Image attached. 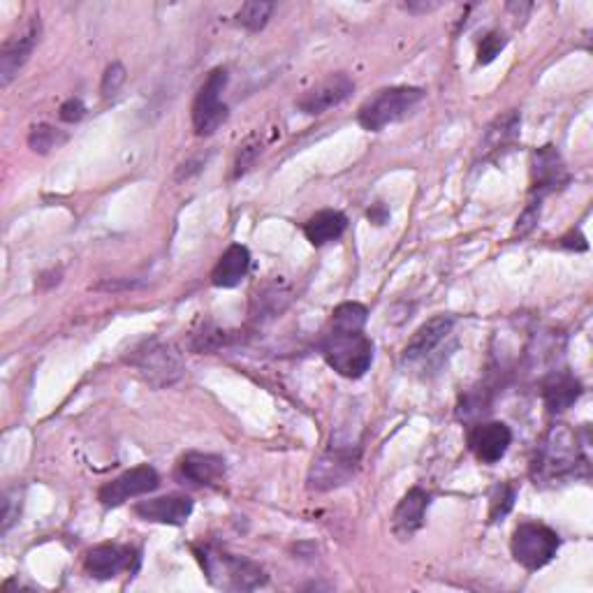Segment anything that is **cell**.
I'll return each mask as SVG.
<instances>
[{"label": "cell", "instance_id": "2e32d148", "mask_svg": "<svg viewBox=\"0 0 593 593\" xmlns=\"http://www.w3.org/2000/svg\"><path fill=\"white\" fill-rule=\"evenodd\" d=\"M40 40V21L33 19L31 24L26 26L24 33H19L17 38H12L3 47V54H0V84L10 86L14 77L19 75V70L24 68L28 56L33 54L35 45Z\"/></svg>", "mask_w": 593, "mask_h": 593}, {"label": "cell", "instance_id": "277c9868", "mask_svg": "<svg viewBox=\"0 0 593 593\" xmlns=\"http://www.w3.org/2000/svg\"><path fill=\"white\" fill-rule=\"evenodd\" d=\"M195 554L204 570V575H207L209 582L218 589L251 591L262 587V584H267L265 568L258 566V563L241 559V556L216 552V549L211 547L195 549Z\"/></svg>", "mask_w": 593, "mask_h": 593}, {"label": "cell", "instance_id": "e575fe53", "mask_svg": "<svg viewBox=\"0 0 593 593\" xmlns=\"http://www.w3.org/2000/svg\"><path fill=\"white\" fill-rule=\"evenodd\" d=\"M408 12L413 14H427V12H434L441 7V3H427V0H411V3L404 5Z\"/></svg>", "mask_w": 593, "mask_h": 593}, {"label": "cell", "instance_id": "7a4b0ae2", "mask_svg": "<svg viewBox=\"0 0 593 593\" xmlns=\"http://www.w3.org/2000/svg\"><path fill=\"white\" fill-rule=\"evenodd\" d=\"M126 364L133 366L139 373V378L146 385L156 387V390L174 385L183 376V371H186L183 369L181 353L174 348V343L158 339V336L139 341L137 346L130 348L126 355Z\"/></svg>", "mask_w": 593, "mask_h": 593}, {"label": "cell", "instance_id": "d6986e66", "mask_svg": "<svg viewBox=\"0 0 593 593\" xmlns=\"http://www.w3.org/2000/svg\"><path fill=\"white\" fill-rule=\"evenodd\" d=\"M248 267H251V253H248V248L241 244H232L228 251L221 255L214 272H211V283H214L216 288H234V285L244 281Z\"/></svg>", "mask_w": 593, "mask_h": 593}, {"label": "cell", "instance_id": "d590c367", "mask_svg": "<svg viewBox=\"0 0 593 593\" xmlns=\"http://www.w3.org/2000/svg\"><path fill=\"white\" fill-rule=\"evenodd\" d=\"M387 218H390V211L385 209V204H373L369 209V221L373 225H385Z\"/></svg>", "mask_w": 593, "mask_h": 593}, {"label": "cell", "instance_id": "9c48e42d", "mask_svg": "<svg viewBox=\"0 0 593 593\" xmlns=\"http://www.w3.org/2000/svg\"><path fill=\"white\" fill-rule=\"evenodd\" d=\"M570 174L568 167L563 163L561 153L556 151V146L547 144L543 149L533 153L531 165V200L543 202L547 195L556 193L563 186H568Z\"/></svg>", "mask_w": 593, "mask_h": 593}, {"label": "cell", "instance_id": "30bf717a", "mask_svg": "<svg viewBox=\"0 0 593 593\" xmlns=\"http://www.w3.org/2000/svg\"><path fill=\"white\" fill-rule=\"evenodd\" d=\"M160 478L153 466H135L126 471L119 478L107 482V485L100 487L98 499L105 508H116V505H123L130 499H137V496H144L158 489Z\"/></svg>", "mask_w": 593, "mask_h": 593}, {"label": "cell", "instance_id": "ffe728a7", "mask_svg": "<svg viewBox=\"0 0 593 593\" xmlns=\"http://www.w3.org/2000/svg\"><path fill=\"white\" fill-rule=\"evenodd\" d=\"M181 475L195 485H216L225 475V459L209 452H188L181 459Z\"/></svg>", "mask_w": 593, "mask_h": 593}, {"label": "cell", "instance_id": "5b68a950", "mask_svg": "<svg viewBox=\"0 0 593 593\" xmlns=\"http://www.w3.org/2000/svg\"><path fill=\"white\" fill-rule=\"evenodd\" d=\"M422 100V89H415V86H392V89L378 91L373 98L366 100L360 107L357 121H360L364 130L378 133V130L387 128L390 123L406 119Z\"/></svg>", "mask_w": 593, "mask_h": 593}, {"label": "cell", "instance_id": "ac0fdd59", "mask_svg": "<svg viewBox=\"0 0 593 593\" xmlns=\"http://www.w3.org/2000/svg\"><path fill=\"white\" fill-rule=\"evenodd\" d=\"M582 397V383L573 373L554 371L543 383V399L549 413H563Z\"/></svg>", "mask_w": 593, "mask_h": 593}, {"label": "cell", "instance_id": "f1b7e54d", "mask_svg": "<svg viewBox=\"0 0 593 593\" xmlns=\"http://www.w3.org/2000/svg\"><path fill=\"white\" fill-rule=\"evenodd\" d=\"M123 82H126V68H123L121 63H112L105 70V75H102L100 91H102V95H105V98H109V95H114L121 89Z\"/></svg>", "mask_w": 593, "mask_h": 593}, {"label": "cell", "instance_id": "1f68e13d", "mask_svg": "<svg viewBox=\"0 0 593 593\" xmlns=\"http://www.w3.org/2000/svg\"><path fill=\"white\" fill-rule=\"evenodd\" d=\"M84 114H86V105H84L82 98H70L68 102H63L61 121L77 123V121L84 119Z\"/></svg>", "mask_w": 593, "mask_h": 593}, {"label": "cell", "instance_id": "9a60e30c", "mask_svg": "<svg viewBox=\"0 0 593 593\" xmlns=\"http://www.w3.org/2000/svg\"><path fill=\"white\" fill-rule=\"evenodd\" d=\"M133 510L137 517L144 519V522L181 526L188 522L190 515H193V499H188V496H181V494H170V496H160V499L139 501L135 503Z\"/></svg>", "mask_w": 593, "mask_h": 593}, {"label": "cell", "instance_id": "4dcf8cb0", "mask_svg": "<svg viewBox=\"0 0 593 593\" xmlns=\"http://www.w3.org/2000/svg\"><path fill=\"white\" fill-rule=\"evenodd\" d=\"M19 517V492L14 489V492H7L3 496V526H0V531L7 533L10 531V526L14 524V519Z\"/></svg>", "mask_w": 593, "mask_h": 593}, {"label": "cell", "instance_id": "7c38bea8", "mask_svg": "<svg viewBox=\"0 0 593 593\" xmlns=\"http://www.w3.org/2000/svg\"><path fill=\"white\" fill-rule=\"evenodd\" d=\"M455 316H436L424 322V325L413 334L404 350L406 364H422L427 362L445 341L450 339L452 329H455Z\"/></svg>", "mask_w": 593, "mask_h": 593}, {"label": "cell", "instance_id": "3957f363", "mask_svg": "<svg viewBox=\"0 0 593 593\" xmlns=\"http://www.w3.org/2000/svg\"><path fill=\"white\" fill-rule=\"evenodd\" d=\"M584 464L582 448L577 436L568 427H552L538 445V455L533 461V478L540 482H559L577 473V466Z\"/></svg>", "mask_w": 593, "mask_h": 593}, {"label": "cell", "instance_id": "8992f818", "mask_svg": "<svg viewBox=\"0 0 593 593\" xmlns=\"http://www.w3.org/2000/svg\"><path fill=\"white\" fill-rule=\"evenodd\" d=\"M559 547V533L538 522L519 524L515 533H512L510 543L512 556H515V561L526 570L545 568L547 563L554 559L556 552H559Z\"/></svg>", "mask_w": 593, "mask_h": 593}, {"label": "cell", "instance_id": "e0dca14e", "mask_svg": "<svg viewBox=\"0 0 593 593\" xmlns=\"http://www.w3.org/2000/svg\"><path fill=\"white\" fill-rule=\"evenodd\" d=\"M429 494L420 487H413L404 499L399 501L392 515V531L399 540H411L422 529L424 515L429 508Z\"/></svg>", "mask_w": 593, "mask_h": 593}, {"label": "cell", "instance_id": "5bb4252c", "mask_svg": "<svg viewBox=\"0 0 593 593\" xmlns=\"http://www.w3.org/2000/svg\"><path fill=\"white\" fill-rule=\"evenodd\" d=\"M512 443V431L508 424L503 422H485L473 427L471 436H468V445H471L473 455L478 457L482 464H496L505 457Z\"/></svg>", "mask_w": 593, "mask_h": 593}, {"label": "cell", "instance_id": "4fadbf2b", "mask_svg": "<svg viewBox=\"0 0 593 593\" xmlns=\"http://www.w3.org/2000/svg\"><path fill=\"white\" fill-rule=\"evenodd\" d=\"M139 556L135 549L119 547V545H98L93 547L84 559L86 573L95 580H112L121 570H137Z\"/></svg>", "mask_w": 593, "mask_h": 593}, {"label": "cell", "instance_id": "4316f807", "mask_svg": "<svg viewBox=\"0 0 593 593\" xmlns=\"http://www.w3.org/2000/svg\"><path fill=\"white\" fill-rule=\"evenodd\" d=\"M517 499V489L512 485H501L492 494V503H489V522H499L512 510Z\"/></svg>", "mask_w": 593, "mask_h": 593}, {"label": "cell", "instance_id": "d6a6232c", "mask_svg": "<svg viewBox=\"0 0 593 593\" xmlns=\"http://www.w3.org/2000/svg\"><path fill=\"white\" fill-rule=\"evenodd\" d=\"M133 288H142V283L139 281H119V278H112V281H102V283H95L93 290H105V292H119V290H133Z\"/></svg>", "mask_w": 593, "mask_h": 593}, {"label": "cell", "instance_id": "603a6c76", "mask_svg": "<svg viewBox=\"0 0 593 593\" xmlns=\"http://www.w3.org/2000/svg\"><path fill=\"white\" fill-rule=\"evenodd\" d=\"M290 304V292L281 288V285H267L258 292V297L253 299V316L255 318H276L278 313L285 311V306Z\"/></svg>", "mask_w": 593, "mask_h": 593}, {"label": "cell", "instance_id": "ba28073f", "mask_svg": "<svg viewBox=\"0 0 593 593\" xmlns=\"http://www.w3.org/2000/svg\"><path fill=\"white\" fill-rule=\"evenodd\" d=\"M360 448L357 445H332L327 452L313 461L309 473V487L316 492L343 487L353 478L360 466Z\"/></svg>", "mask_w": 593, "mask_h": 593}, {"label": "cell", "instance_id": "44dd1931", "mask_svg": "<svg viewBox=\"0 0 593 593\" xmlns=\"http://www.w3.org/2000/svg\"><path fill=\"white\" fill-rule=\"evenodd\" d=\"M519 116L515 112H508L505 116H499L492 126L487 128L485 139L480 144V156L482 158H492L496 153L508 151V146L515 144V139L519 137Z\"/></svg>", "mask_w": 593, "mask_h": 593}, {"label": "cell", "instance_id": "836d02e7", "mask_svg": "<svg viewBox=\"0 0 593 593\" xmlns=\"http://www.w3.org/2000/svg\"><path fill=\"white\" fill-rule=\"evenodd\" d=\"M561 246L563 248H570V251H587V239L582 237L580 232H570L566 237L561 239Z\"/></svg>", "mask_w": 593, "mask_h": 593}, {"label": "cell", "instance_id": "cb8c5ba5", "mask_svg": "<svg viewBox=\"0 0 593 593\" xmlns=\"http://www.w3.org/2000/svg\"><path fill=\"white\" fill-rule=\"evenodd\" d=\"M274 14V3H265V0H251V3L241 5V10L237 12V21L239 26H244L246 31L258 33L269 24Z\"/></svg>", "mask_w": 593, "mask_h": 593}, {"label": "cell", "instance_id": "484cf974", "mask_svg": "<svg viewBox=\"0 0 593 593\" xmlns=\"http://www.w3.org/2000/svg\"><path fill=\"white\" fill-rule=\"evenodd\" d=\"M262 153V144L258 137H248L244 144L239 146V153H237V160H234V179L244 177V174L251 170V167L255 165V160H258V156Z\"/></svg>", "mask_w": 593, "mask_h": 593}, {"label": "cell", "instance_id": "7402d4cb", "mask_svg": "<svg viewBox=\"0 0 593 593\" xmlns=\"http://www.w3.org/2000/svg\"><path fill=\"white\" fill-rule=\"evenodd\" d=\"M348 228V218L341 214V211L325 209L318 211L316 216H311L304 225L306 239L311 241L313 246H325L332 244V241L341 239V234Z\"/></svg>", "mask_w": 593, "mask_h": 593}, {"label": "cell", "instance_id": "6da1fadb", "mask_svg": "<svg viewBox=\"0 0 593 593\" xmlns=\"http://www.w3.org/2000/svg\"><path fill=\"white\" fill-rule=\"evenodd\" d=\"M320 353L336 373L357 380L371 369L373 343L364 329L329 325L320 339Z\"/></svg>", "mask_w": 593, "mask_h": 593}, {"label": "cell", "instance_id": "52a82bcc", "mask_svg": "<svg viewBox=\"0 0 593 593\" xmlns=\"http://www.w3.org/2000/svg\"><path fill=\"white\" fill-rule=\"evenodd\" d=\"M228 86V70L216 68L204 79L193 102V128L200 137L214 135L228 121V105L223 102V91Z\"/></svg>", "mask_w": 593, "mask_h": 593}, {"label": "cell", "instance_id": "d4e9b609", "mask_svg": "<svg viewBox=\"0 0 593 593\" xmlns=\"http://www.w3.org/2000/svg\"><path fill=\"white\" fill-rule=\"evenodd\" d=\"M61 142H65V135L58 133L56 128L47 126V123L33 126L31 133H28V146H31L35 153H49L51 149H56V146Z\"/></svg>", "mask_w": 593, "mask_h": 593}, {"label": "cell", "instance_id": "f546056e", "mask_svg": "<svg viewBox=\"0 0 593 593\" xmlns=\"http://www.w3.org/2000/svg\"><path fill=\"white\" fill-rule=\"evenodd\" d=\"M540 207H543V202H529L526 204V209L522 211V216L517 218V228H515V234H519V237H526L533 228L538 225V218H540Z\"/></svg>", "mask_w": 593, "mask_h": 593}, {"label": "cell", "instance_id": "8fae6325", "mask_svg": "<svg viewBox=\"0 0 593 593\" xmlns=\"http://www.w3.org/2000/svg\"><path fill=\"white\" fill-rule=\"evenodd\" d=\"M355 91V82L350 79L346 72H334L318 82L313 89L304 91L302 98L297 100L299 112L309 116H320L329 112V109L341 105L343 100L350 98V93Z\"/></svg>", "mask_w": 593, "mask_h": 593}, {"label": "cell", "instance_id": "83f0119b", "mask_svg": "<svg viewBox=\"0 0 593 593\" xmlns=\"http://www.w3.org/2000/svg\"><path fill=\"white\" fill-rule=\"evenodd\" d=\"M505 45H508V38H505L503 33H499V31L487 33L485 38H482L480 47H478V63L480 65H489L496 56L501 54V51L505 49Z\"/></svg>", "mask_w": 593, "mask_h": 593}]
</instances>
